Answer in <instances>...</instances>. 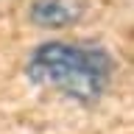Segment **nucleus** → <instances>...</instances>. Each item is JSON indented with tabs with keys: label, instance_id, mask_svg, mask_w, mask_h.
Instances as JSON below:
<instances>
[{
	"label": "nucleus",
	"instance_id": "nucleus-1",
	"mask_svg": "<svg viewBox=\"0 0 134 134\" xmlns=\"http://www.w3.org/2000/svg\"><path fill=\"white\" fill-rule=\"evenodd\" d=\"M115 75V59L90 42H42L25 59V78L75 103H98Z\"/></svg>",
	"mask_w": 134,
	"mask_h": 134
},
{
	"label": "nucleus",
	"instance_id": "nucleus-2",
	"mask_svg": "<svg viewBox=\"0 0 134 134\" xmlns=\"http://www.w3.org/2000/svg\"><path fill=\"white\" fill-rule=\"evenodd\" d=\"M28 17L36 28L59 31L84 17V3L81 0H34L28 8Z\"/></svg>",
	"mask_w": 134,
	"mask_h": 134
}]
</instances>
